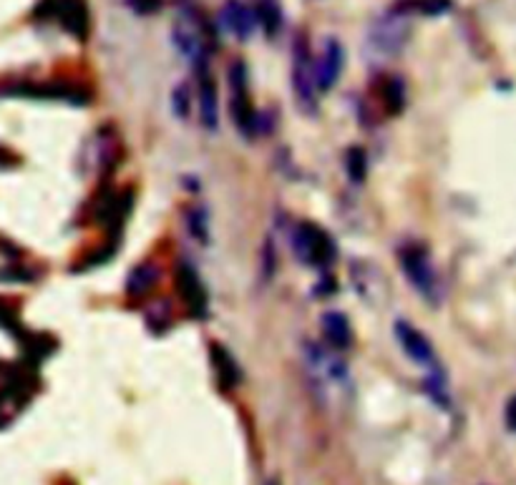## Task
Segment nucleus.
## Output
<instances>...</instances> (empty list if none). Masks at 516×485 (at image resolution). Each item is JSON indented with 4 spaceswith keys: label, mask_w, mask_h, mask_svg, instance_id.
Returning a JSON list of instances; mask_svg holds the SVG:
<instances>
[{
    "label": "nucleus",
    "mask_w": 516,
    "mask_h": 485,
    "mask_svg": "<svg viewBox=\"0 0 516 485\" xmlns=\"http://www.w3.org/2000/svg\"><path fill=\"white\" fill-rule=\"evenodd\" d=\"M174 111L182 119H187V113H189V88H187V84L177 86V91H174Z\"/></svg>",
    "instance_id": "nucleus-20"
},
{
    "label": "nucleus",
    "mask_w": 516,
    "mask_h": 485,
    "mask_svg": "<svg viewBox=\"0 0 516 485\" xmlns=\"http://www.w3.org/2000/svg\"><path fill=\"white\" fill-rule=\"evenodd\" d=\"M189 226H192V234H195L196 239L207 242L210 232H207V217H204L202 209H192V211H189Z\"/></svg>",
    "instance_id": "nucleus-19"
},
{
    "label": "nucleus",
    "mask_w": 516,
    "mask_h": 485,
    "mask_svg": "<svg viewBox=\"0 0 516 485\" xmlns=\"http://www.w3.org/2000/svg\"><path fill=\"white\" fill-rule=\"evenodd\" d=\"M174 282H177V292L182 297L187 312L192 317H204V312H207V290H204V284H202L195 267L189 262L177 264Z\"/></svg>",
    "instance_id": "nucleus-8"
},
{
    "label": "nucleus",
    "mask_w": 516,
    "mask_h": 485,
    "mask_svg": "<svg viewBox=\"0 0 516 485\" xmlns=\"http://www.w3.org/2000/svg\"><path fill=\"white\" fill-rule=\"evenodd\" d=\"M343 61H345V51H343L340 41L328 38L320 53V61L315 63V70H318V88H320V91H330V88H333L335 81L340 78Z\"/></svg>",
    "instance_id": "nucleus-11"
},
{
    "label": "nucleus",
    "mask_w": 516,
    "mask_h": 485,
    "mask_svg": "<svg viewBox=\"0 0 516 485\" xmlns=\"http://www.w3.org/2000/svg\"><path fill=\"white\" fill-rule=\"evenodd\" d=\"M322 337L335 352H345L353 347V327L343 312H325L320 319Z\"/></svg>",
    "instance_id": "nucleus-12"
},
{
    "label": "nucleus",
    "mask_w": 516,
    "mask_h": 485,
    "mask_svg": "<svg viewBox=\"0 0 516 485\" xmlns=\"http://www.w3.org/2000/svg\"><path fill=\"white\" fill-rule=\"evenodd\" d=\"M41 13L56 18L58 23L76 38H86V33H88L86 0H43Z\"/></svg>",
    "instance_id": "nucleus-7"
},
{
    "label": "nucleus",
    "mask_w": 516,
    "mask_h": 485,
    "mask_svg": "<svg viewBox=\"0 0 516 485\" xmlns=\"http://www.w3.org/2000/svg\"><path fill=\"white\" fill-rule=\"evenodd\" d=\"M293 244H295V254L303 259V264L307 267H328V264H333L335 259V244L330 234L318 226V224L312 222H303L297 224V229H295L293 236Z\"/></svg>",
    "instance_id": "nucleus-4"
},
{
    "label": "nucleus",
    "mask_w": 516,
    "mask_h": 485,
    "mask_svg": "<svg viewBox=\"0 0 516 485\" xmlns=\"http://www.w3.org/2000/svg\"><path fill=\"white\" fill-rule=\"evenodd\" d=\"M196 98H199V119L210 131L220 124V98H217V86L212 78L210 66L196 69Z\"/></svg>",
    "instance_id": "nucleus-10"
},
{
    "label": "nucleus",
    "mask_w": 516,
    "mask_h": 485,
    "mask_svg": "<svg viewBox=\"0 0 516 485\" xmlns=\"http://www.w3.org/2000/svg\"><path fill=\"white\" fill-rule=\"evenodd\" d=\"M229 113L237 126L239 134L252 139L260 128V116L252 106L250 96V78H247V66L242 61H235L229 66Z\"/></svg>",
    "instance_id": "nucleus-2"
},
{
    "label": "nucleus",
    "mask_w": 516,
    "mask_h": 485,
    "mask_svg": "<svg viewBox=\"0 0 516 485\" xmlns=\"http://www.w3.org/2000/svg\"><path fill=\"white\" fill-rule=\"evenodd\" d=\"M220 26H222L227 33H232L239 41H247L252 33L257 30V15L252 11V5L242 3V0H227L220 11Z\"/></svg>",
    "instance_id": "nucleus-9"
},
{
    "label": "nucleus",
    "mask_w": 516,
    "mask_h": 485,
    "mask_svg": "<svg viewBox=\"0 0 516 485\" xmlns=\"http://www.w3.org/2000/svg\"><path fill=\"white\" fill-rule=\"evenodd\" d=\"M252 11L257 15L260 29L265 30L267 38H275L282 29V8L279 0H252Z\"/></svg>",
    "instance_id": "nucleus-15"
},
{
    "label": "nucleus",
    "mask_w": 516,
    "mask_h": 485,
    "mask_svg": "<svg viewBox=\"0 0 516 485\" xmlns=\"http://www.w3.org/2000/svg\"><path fill=\"white\" fill-rule=\"evenodd\" d=\"M395 337H398V345L404 347V352L411 358V360L426 367L431 374H441V365H438V358H436V349L429 342V337L416 330L411 322L405 319H398L395 322Z\"/></svg>",
    "instance_id": "nucleus-6"
},
{
    "label": "nucleus",
    "mask_w": 516,
    "mask_h": 485,
    "mask_svg": "<svg viewBox=\"0 0 516 485\" xmlns=\"http://www.w3.org/2000/svg\"><path fill=\"white\" fill-rule=\"evenodd\" d=\"M345 169H348V177L353 181L365 179V153L363 149H348L345 153Z\"/></svg>",
    "instance_id": "nucleus-18"
},
{
    "label": "nucleus",
    "mask_w": 516,
    "mask_h": 485,
    "mask_svg": "<svg viewBox=\"0 0 516 485\" xmlns=\"http://www.w3.org/2000/svg\"><path fill=\"white\" fill-rule=\"evenodd\" d=\"M411 36V15L401 13L391 8L388 13L378 21L376 26L370 29V48L376 51L378 56H395L404 51V45L408 43Z\"/></svg>",
    "instance_id": "nucleus-5"
},
{
    "label": "nucleus",
    "mask_w": 516,
    "mask_h": 485,
    "mask_svg": "<svg viewBox=\"0 0 516 485\" xmlns=\"http://www.w3.org/2000/svg\"><path fill=\"white\" fill-rule=\"evenodd\" d=\"M405 15H441L451 11V0H398L393 5Z\"/></svg>",
    "instance_id": "nucleus-17"
},
{
    "label": "nucleus",
    "mask_w": 516,
    "mask_h": 485,
    "mask_svg": "<svg viewBox=\"0 0 516 485\" xmlns=\"http://www.w3.org/2000/svg\"><path fill=\"white\" fill-rule=\"evenodd\" d=\"M504 420H506V428L514 430L516 432V395L509 400V405H506V413H504Z\"/></svg>",
    "instance_id": "nucleus-22"
},
{
    "label": "nucleus",
    "mask_w": 516,
    "mask_h": 485,
    "mask_svg": "<svg viewBox=\"0 0 516 485\" xmlns=\"http://www.w3.org/2000/svg\"><path fill=\"white\" fill-rule=\"evenodd\" d=\"M398 264L404 269L405 279L411 282V287L419 292L423 300H429L436 305L441 300V279L433 267V259L429 250L419 242H408L398 250Z\"/></svg>",
    "instance_id": "nucleus-1"
},
{
    "label": "nucleus",
    "mask_w": 516,
    "mask_h": 485,
    "mask_svg": "<svg viewBox=\"0 0 516 485\" xmlns=\"http://www.w3.org/2000/svg\"><path fill=\"white\" fill-rule=\"evenodd\" d=\"M210 358H212V367H214V374H217V385H220L222 390L237 388L242 373H239L235 358L229 355V349L222 345H212Z\"/></svg>",
    "instance_id": "nucleus-13"
},
{
    "label": "nucleus",
    "mask_w": 516,
    "mask_h": 485,
    "mask_svg": "<svg viewBox=\"0 0 516 485\" xmlns=\"http://www.w3.org/2000/svg\"><path fill=\"white\" fill-rule=\"evenodd\" d=\"M293 88L297 106L305 113H315L318 109V70H315V61H312L305 36H300L293 48Z\"/></svg>",
    "instance_id": "nucleus-3"
},
{
    "label": "nucleus",
    "mask_w": 516,
    "mask_h": 485,
    "mask_svg": "<svg viewBox=\"0 0 516 485\" xmlns=\"http://www.w3.org/2000/svg\"><path fill=\"white\" fill-rule=\"evenodd\" d=\"M156 282H159V269H156L152 262H144V264H139L131 275H129V284H126V290H129L131 297L141 300V297H146V294L156 287Z\"/></svg>",
    "instance_id": "nucleus-16"
},
{
    "label": "nucleus",
    "mask_w": 516,
    "mask_h": 485,
    "mask_svg": "<svg viewBox=\"0 0 516 485\" xmlns=\"http://www.w3.org/2000/svg\"><path fill=\"white\" fill-rule=\"evenodd\" d=\"M378 96H380V103H383V111L388 116H398L405 109V86L398 76H386L380 81Z\"/></svg>",
    "instance_id": "nucleus-14"
},
{
    "label": "nucleus",
    "mask_w": 516,
    "mask_h": 485,
    "mask_svg": "<svg viewBox=\"0 0 516 485\" xmlns=\"http://www.w3.org/2000/svg\"><path fill=\"white\" fill-rule=\"evenodd\" d=\"M129 3L139 15H152L162 11V0H129Z\"/></svg>",
    "instance_id": "nucleus-21"
}]
</instances>
